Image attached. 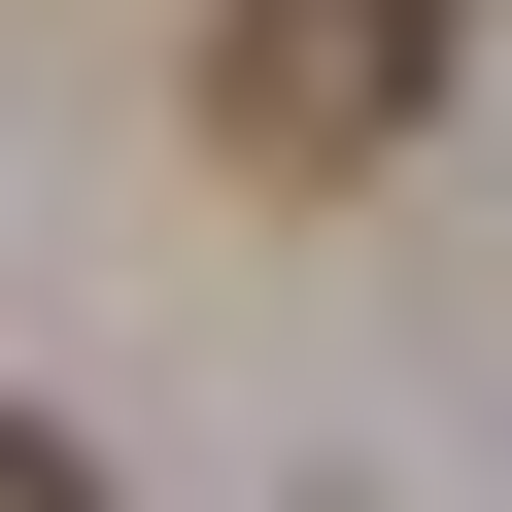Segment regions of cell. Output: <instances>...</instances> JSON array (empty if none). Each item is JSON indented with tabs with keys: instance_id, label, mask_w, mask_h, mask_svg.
Here are the masks:
<instances>
[{
	"instance_id": "1",
	"label": "cell",
	"mask_w": 512,
	"mask_h": 512,
	"mask_svg": "<svg viewBox=\"0 0 512 512\" xmlns=\"http://www.w3.org/2000/svg\"><path fill=\"white\" fill-rule=\"evenodd\" d=\"M410 103H444V0H205V171L239 205H342Z\"/></svg>"
},
{
	"instance_id": "2",
	"label": "cell",
	"mask_w": 512,
	"mask_h": 512,
	"mask_svg": "<svg viewBox=\"0 0 512 512\" xmlns=\"http://www.w3.org/2000/svg\"><path fill=\"white\" fill-rule=\"evenodd\" d=\"M0 512H103V444H69V410H0Z\"/></svg>"
}]
</instances>
